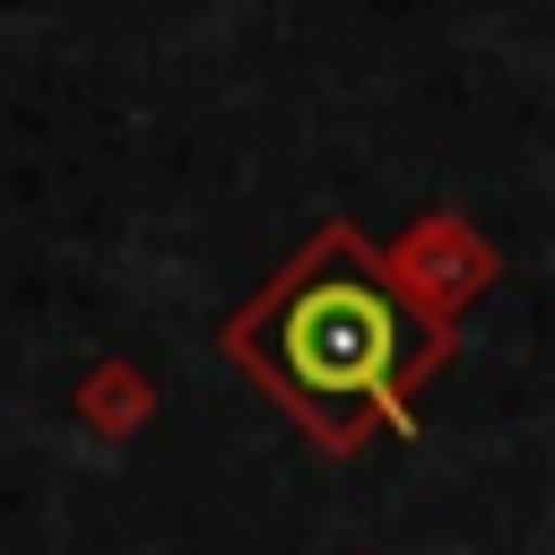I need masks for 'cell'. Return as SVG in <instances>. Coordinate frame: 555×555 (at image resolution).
Masks as SVG:
<instances>
[{"mask_svg": "<svg viewBox=\"0 0 555 555\" xmlns=\"http://www.w3.org/2000/svg\"><path fill=\"white\" fill-rule=\"evenodd\" d=\"M251 356L295 390V399H382L399 408L408 373L434 356V330L373 278L338 251V269H304L260 321H251Z\"/></svg>", "mask_w": 555, "mask_h": 555, "instance_id": "1", "label": "cell"}]
</instances>
